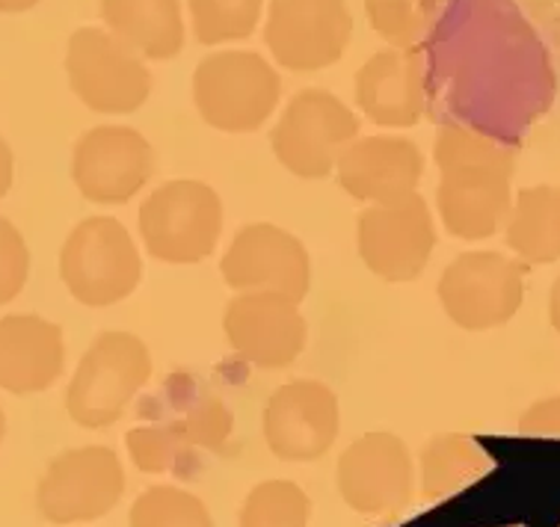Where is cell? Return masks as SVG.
<instances>
[{"label": "cell", "instance_id": "cell-1", "mask_svg": "<svg viewBox=\"0 0 560 527\" xmlns=\"http://www.w3.org/2000/svg\"><path fill=\"white\" fill-rule=\"evenodd\" d=\"M436 211L457 241H489L513 211L516 152L469 125H442L433 137Z\"/></svg>", "mask_w": 560, "mask_h": 527}, {"label": "cell", "instance_id": "cell-2", "mask_svg": "<svg viewBox=\"0 0 560 527\" xmlns=\"http://www.w3.org/2000/svg\"><path fill=\"white\" fill-rule=\"evenodd\" d=\"M223 199L196 178L163 181L140 204V241L154 261L190 267L211 258L223 237Z\"/></svg>", "mask_w": 560, "mask_h": 527}, {"label": "cell", "instance_id": "cell-3", "mask_svg": "<svg viewBox=\"0 0 560 527\" xmlns=\"http://www.w3.org/2000/svg\"><path fill=\"white\" fill-rule=\"evenodd\" d=\"M152 379V353L140 335L102 332L81 355L66 391L74 424L104 430L128 412Z\"/></svg>", "mask_w": 560, "mask_h": 527}, {"label": "cell", "instance_id": "cell-4", "mask_svg": "<svg viewBox=\"0 0 560 527\" xmlns=\"http://www.w3.org/2000/svg\"><path fill=\"white\" fill-rule=\"evenodd\" d=\"M60 279L86 308L128 300L143 282V255L116 216H86L60 249Z\"/></svg>", "mask_w": 560, "mask_h": 527}, {"label": "cell", "instance_id": "cell-5", "mask_svg": "<svg viewBox=\"0 0 560 527\" xmlns=\"http://www.w3.org/2000/svg\"><path fill=\"white\" fill-rule=\"evenodd\" d=\"M282 78L255 51L208 54L194 71V104L205 125L223 133H253L270 122Z\"/></svg>", "mask_w": 560, "mask_h": 527}, {"label": "cell", "instance_id": "cell-6", "mask_svg": "<svg viewBox=\"0 0 560 527\" xmlns=\"http://www.w3.org/2000/svg\"><path fill=\"white\" fill-rule=\"evenodd\" d=\"M528 264L492 249L459 253L439 279V303L466 332H489L510 324L525 303Z\"/></svg>", "mask_w": 560, "mask_h": 527}, {"label": "cell", "instance_id": "cell-7", "mask_svg": "<svg viewBox=\"0 0 560 527\" xmlns=\"http://www.w3.org/2000/svg\"><path fill=\"white\" fill-rule=\"evenodd\" d=\"M359 137L357 113L329 90H300L279 116L270 145L288 173L320 181L336 173V163Z\"/></svg>", "mask_w": 560, "mask_h": 527}, {"label": "cell", "instance_id": "cell-8", "mask_svg": "<svg viewBox=\"0 0 560 527\" xmlns=\"http://www.w3.org/2000/svg\"><path fill=\"white\" fill-rule=\"evenodd\" d=\"M66 74L81 104L104 116H128L152 95V71L143 57L98 27L72 33Z\"/></svg>", "mask_w": 560, "mask_h": 527}, {"label": "cell", "instance_id": "cell-9", "mask_svg": "<svg viewBox=\"0 0 560 527\" xmlns=\"http://www.w3.org/2000/svg\"><path fill=\"white\" fill-rule=\"evenodd\" d=\"M125 468L107 445L66 450L54 459L36 489V507L51 525H86L119 507Z\"/></svg>", "mask_w": 560, "mask_h": 527}, {"label": "cell", "instance_id": "cell-10", "mask_svg": "<svg viewBox=\"0 0 560 527\" xmlns=\"http://www.w3.org/2000/svg\"><path fill=\"white\" fill-rule=\"evenodd\" d=\"M357 249L368 270L383 282H412L428 270L436 249V220L428 199L412 194L359 213Z\"/></svg>", "mask_w": 560, "mask_h": 527}, {"label": "cell", "instance_id": "cell-11", "mask_svg": "<svg viewBox=\"0 0 560 527\" xmlns=\"http://www.w3.org/2000/svg\"><path fill=\"white\" fill-rule=\"evenodd\" d=\"M353 39L347 0H270L265 42L288 71L308 74L336 66Z\"/></svg>", "mask_w": 560, "mask_h": 527}, {"label": "cell", "instance_id": "cell-12", "mask_svg": "<svg viewBox=\"0 0 560 527\" xmlns=\"http://www.w3.org/2000/svg\"><path fill=\"white\" fill-rule=\"evenodd\" d=\"M336 483L341 501L359 516H398L416 492V462L404 438L374 430L338 457Z\"/></svg>", "mask_w": 560, "mask_h": 527}, {"label": "cell", "instance_id": "cell-13", "mask_svg": "<svg viewBox=\"0 0 560 527\" xmlns=\"http://www.w3.org/2000/svg\"><path fill=\"white\" fill-rule=\"evenodd\" d=\"M220 276L237 294L267 291L303 303L312 288V255L288 229L249 223L232 237L220 258Z\"/></svg>", "mask_w": 560, "mask_h": 527}, {"label": "cell", "instance_id": "cell-14", "mask_svg": "<svg viewBox=\"0 0 560 527\" xmlns=\"http://www.w3.org/2000/svg\"><path fill=\"white\" fill-rule=\"evenodd\" d=\"M154 149L128 125H98L74 142L72 181L92 204H125L152 181Z\"/></svg>", "mask_w": 560, "mask_h": 527}, {"label": "cell", "instance_id": "cell-15", "mask_svg": "<svg viewBox=\"0 0 560 527\" xmlns=\"http://www.w3.org/2000/svg\"><path fill=\"white\" fill-rule=\"evenodd\" d=\"M223 335L229 347L253 367L282 371L306 350L308 324L294 300L253 291L225 303Z\"/></svg>", "mask_w": 560, "mask_h": 527}, {"label": "cell", "instance_id": "cell-16", "mask_svg": "<svg viewBox=\"0 0 560 527\" xmlns=\"http://www.w3.org/2000/svg\"><path fill=\"white\" fill-rule=\"evenodd\" d=\"M265 442L282 462H315L336 445L341 430L338 397L326 383L294 379L279 386L265 406Z\"/></svg>", "mask_w": 560, "mask_h": 527}, {"label": "cell", "instance_id": "cell-17", "mask_svg": "<svg viewBox=\"0 0 560 527\" xmlns=\"http://www.w3.org/2000/svg\"><path fill=\"white\" fill-rule=\"evenodd\" d=\"M341 190L362 204H388L418 194L424 154L409 137H357L336 163Z\"/></svg>", "mask_w": 560, "mask_h": 527}, {"label": "cell", "instance_id": "cell-18", "mask_svg": "<svg viewBox=\"0 0 560 527\" xmlns=\"http://www.w3.org/2000/svg\"><path fill=\"white\" fill-rule=\"evenodd\" d=\"M359 110L380 128H412L424 116L428 74L418 51L388 48L374 54L357 71Z\"/></svg>", "mask_w": 560, "mask_h": 527}, {"label": "cell", "instance_id": "cell-19", "mask_svg": "<svg viewBox=\"0 0 560 527\" xmlns=\"http://www.w3.org/2000/svg\"><path fill=\"white\" fill-rule=\"evenodd\" d=\"M62 329L39 315L0 317V388L10 395H39L62 376Z\"/></svg>", "mask_w": 560, "mask_h": 527}, {"label": "cell", "instance_id": "cell-20", "mask_svg": "<svg viewBox=\"0 0 560 527\" xmlns=\"http://www.w3.org/2000/svg\"><path fill=\"white\" fill-rule=\"evenodd\" d=\"M102 21L143 60H173L187 36L182 0H102Z\"/></svg>", "mask_w": 560, "mask_h": 527}, {"label": "cell", "instance_id": "cell-21", "mask_svg": "<svg viewBox=\"0 0 560 527\" xmlns=\"http://www.w3.org/2000/svg\"><path fill=\"white\" fill-rule=\"evenodd\" d=\"M504 246L528 267L560 261V187L537 184L516 194L504 223Z\"/></svg>", "mask_w": 560, "mask_h": 527}, {"label": "cell", "instance_id": "cell-22", "mask_svg": "<svg viewBox=\"0 0 560 527\" xmlns=\"http://www.w3.org/2000/svg\"><path fill=\"white\" fill-rule=\"evenodd\" d=\"M154 421L175 438L187 459L194 457V450H223L235 430V415L220 397L194 386H178V376L170 379V412Z\"/></svg>", "mask_w": 560, "mask_h": 527}, {"label": "cell", "instance_id": "cell-23", "mask_svg": "<svg viewBox=\"0 0 560 527\" xmlns=\"http://www.w3.org/2000/svg\"><path fill=\"white\" fill-rule=\"evenodd\" d=\"M492 462L483 447L466 433H439L421 450V495L442 501L469 489L487 475Z\"/></svg>", "mask_w": 560, "mask_h": 527}, {"label": "cell", "instance_id": "cell-24", "mask_svg": "<svg viewBox=\"0 0 560 527\" xmlns=\"http://www.w3.org/2000/svg\"><path fill=\"white\" fill-rule=\"evenodd\" d=\"M190 27L202 45H229L249 39L261 21L265 0H187Z\"/></svg>", "mask_w": 560, "mask_h": 527}, {"label": "cell", "instance_id": "cell-25", "mask_svg": "<svg viewBox=\"0 0 560 527\" xmlns=\"http://www.w3.org/2000/svg\"><path fill=\"white\" fill-rule=\"evenodd\" d=\"M312 501L291 480H265L244 497L237 527H308Z\"/></svg>", "mask_w": 560, "mask_h": 527}, {"label": "cell", "instance_id": "cell-26", "mask_svg": "<svg viewBox=\"0 0 560 527\" xmlns=\"http://www.w3.org/2000/svg\"><path fill=\"white\" fill-rule=\"evenodd\" d=\"M128 527H214V516L199 495L161 483L133 501Z\"/></svg>", "mask_w": 560, "mask_h": 527}, {"label": "cell", "instance_id": "cell-27", "mask_svg": "<svg viewBox=\"0 0 560 527\" xmlns=\"http://www.w3.org/2000/svg\"><path fill=\"white\" fill-rule=\"evenodd\" d=\"M439 0H365V15L377 36L404 51H416L428 39Z\"/></svg>", "mask_w": 560, "mask_h": 527}, {"label": "cell", "instance_id": "cell-28", "mask_svg": "<svg viewBox=\"0 0 560 527\" xmlns=\"http://www.w3.org/2000/svg\"><path fill=\"white\" fill-rule=\"evenodd\" d=\"M128 457L143 475H166V471H178L184 466V450L175 445V438L163 430L158 421L140 424L128 430L125 436Z\"/></svg>", "mask_w": 560, "mask_h": 527}, {"label": "cell", "instance_id": "cell-29", "mask_svg": "<svg viewBox=\"0 0 560 527\" xmlns=\"http://www.w3.org/2000/svg\"><path fill=\"white\" fill-rule=\"evenodd\" d=\"M31 276V249L24 234L0 213V305L19 300Z\"/></svg>", "mask_w": 560, "mask_h": 527}, {"label": "cell", "instance_id": "cell-30", "mask_svg": "<svg viewBox=\"0 0 560 527\" xmlns=\"http://www.w3.org/2000/svg\"><path fill=\"white\" fill-rule=\"evenodd\" d=\"M520 430L525 436L560 438V397H542L530 403L520 418Z\"/></svg>", "mask_w": 560, "mask_h": 527}, {"label": "cell", "instance_id": "cell-31", "mask_svg": "<svg viewBox=\"0 0 560 527\" xmlns=\"http://www.w3.org/2000/svg\"><path fill=\"white\" fill-rule=\"evenodd\" d=\"M12 184H15V154L10 142L0 137V199L10 194Z\"/></svg>", "mask_w": 560, "mask_h": 527}, {"label": "cell", "instance_id": "cell-32", "mask_svg": "<svg viewBox=\"0 0 560 527\" xmlns=\"http://www.w3.org/2000/svg\"><path fill=\"white\" fill-rule=\"evenodd\" d=\"M549 324L551 329L560 335V276L551 282L549 291Z\"/></svg>", "mask_w": 560, "mask_h": 527}, {"label": "cell", "instance_id": "cell-33", "mask_svg": "<svg viewBox=\"0 0 560 527\" xmlns=\"http://www.w3.org/2000/svg\"><path fill=\"white\" fill-rule=\"evenodd\" d=\"M39 0H0V12H10V15H15V12H27L33 10Z\"/></svg>", "mask_w": 560, "mask_h": 527}, {"label": "cell", "instance_id": "cell-34", "mask_svg": "<svg viewBox=\"0 0 560 527\" xmlns=\"http://www.w3.org/2000/svg\"><path fill=\"white\" fill-rule=\"evenodd\" d=\"M3 433H7V415H3V406H0V442H3Z\"/></svg>", "mask_w": 560, "mask_h": 527}]
</instances>
